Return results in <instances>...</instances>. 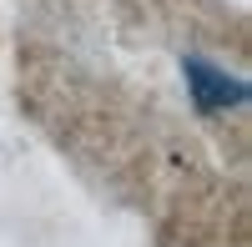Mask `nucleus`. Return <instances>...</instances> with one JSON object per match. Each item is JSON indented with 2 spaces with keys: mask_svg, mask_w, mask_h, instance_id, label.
<instances>
[{
  "mask_svg": "<svg viewBox=\"0 0 252 247\" xmlns=\"http://www.w3.org/2000/svg\"><path fill=\"white\" fill-rule=\"evenodd\" d=\"M187 86H192L197 106L202 111H222V106H237V101H247V86L237 76H227L217 66H207V61H187Z\"/></svg>",
  "mask_w": 252,
  "mask_h": 247,
  "instance_id": "nucleus-1",
  "label": "nucleus"
}]
</instances>
